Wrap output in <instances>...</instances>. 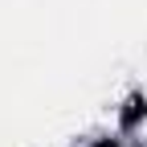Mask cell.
Segmentation results:
<instances>
[{
  "mask_svg": "<svg viewBox=\"0 0 147 147\" xmlns=\"http://www.w3.org/2000/svg\"><path fill=\"white\" fill-rule=\"evenodd\" d=\"M131 102H135L139 110H147V69H143V74H135V86H131Z\"/></svg>",
  "mask_w": 147,
  "mask_h": 147,
  "instance_id": "obj_2",
  "label": "cell"
},
{
  "mask_svg": "<svg viewBox=\"0 0 147 147\" xmlns=\"http://www.w3.org/2000/svg\"><path fill=\"white\" fill-rule=\"evenodd\" d=\"M119 139H131L135 147H147V110H131V119H127V131L119 135Z\"/></svg>",
  "mask_w": 147,
  "mask_h": 147,
  "instance_id": "obj_1",
  "label": "cell"
}]
</instances>
